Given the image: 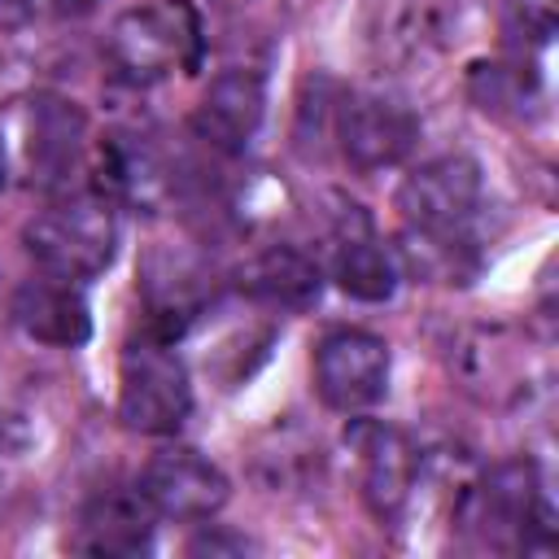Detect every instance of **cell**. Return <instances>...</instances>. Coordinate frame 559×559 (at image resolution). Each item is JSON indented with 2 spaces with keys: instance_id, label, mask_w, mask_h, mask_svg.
Wrapping results in <instances>:
<instances>
[{
  "instance_id": "cell-1",
  "label": "cell",
  "mask_w": 559,
  "mask_h": 559,
  "mask_svg": "<svg viewBox=\"0 0 559 559\" xmlns=\"http://www.w3.org/2000/svg\"><path fill=\"white\" fill-rule=\"evenodd\" d=\"M26 258L57 280L87 284L100 271H109L118 253V214L105 197H61L22 227Z\"/></svg>"
},
{
  "instance_id": "cell-2",
  "label": "cell",
  "mask_w": 559,
  "mask_h": 559,
  "mask_svg": "<svg viewBox=\"0 0 559 559\" xmlns=\"http://www.w3.org/2000/svg\"><path fill=\"white\" fill-rule=\"evenodd\" d=\"M192 411V380L175 341L140 332L118 362V419L140 437H175Z\"/></svg>"
},
{
  "instance_id": "cell-3",
  "label": "cell",
  "mask_w": 559,
  "mask_h": 559,
  "mask_svg": "<svg viewBox=\"0 0 559 559\" xmlns=\"http://www.w3.org/2000/svg\"><path fill=\"white\" fill-rule=\"evenodd\" d=\"M463 520L498 550H546L550 502L533 459H507L489 467L463 502Z\"/></svg>"
},
{
  "instance_id": "cell-4",
  "label": "cell",
  "mask_w": 559,
  "mask_h": 559,
  "mask_svg": "<svg viewBox=\"0 0 559 559\" xmlns=\"http://www.w3.org/2000/svg\"><path fill=\"white\" fill-rule=\"evenodd\" d=\"M192 52H197V17L183 0L127 9L114 17L105 39V57L114 74L135 87L162 83L183 61H192Z\"/></svg>"
},
{
  "instance_id": "cell-5",
  "label": "cell",
  "mask_w": 559,
  "mask_h": 559,
  "mask_svg": "<svg viewBox=\"0 0 559 559\" xmlns=\"http://www.w3.org/2000/svg\"><path fill=\"white\" fill-rule=\"evenodd\" d=\"M314 393L341 415L371 411L389 393L393 349L367 328H332L314 345Z\"/></svg>"
},
{
  "instance_id": "cell-6",
  "label": "cell",
  "mask_w": 559,
  "mask_h": 559,
  "mask_svg": "<svg viewBox=\"0 0 559 559\" xmlns=\"http://www.w3.org/2000/svg\"><path fill=\"white\" fill-rule=\"evenodd\" d=\"M336 148L341 157L362 170V175H376V170H393L402 166L411 153H415V140H419V118L406 100L397 96H384V92H349L341 105H336Z\"/></svg>"
},
{
  "instance_id": "cell-7",
  "label": "cell",
  "mask_w": 559,
  "mask_h": 559,
  "mask_svg": "<svg viewBox=\"0 0 559 559\" xmlns=\"http://www.w3.org/2000/svg\"><path fill=\"white\" fill-rule=\"evenodd\" d=\"M485 197L480 162L467 153H441L419 162L397 183V210L415 231H467Z\"/></svg>"
},
{
  "instance_id": "cell-8",
  "label": "cell",
  "mask_w": 559,
  "mask_h": 559,
  "mask_svg": "<svg viewBox=\"0 0 559 559\" xmlns=\"http://www.w3.org/2000/svg\"><path fill=\"white\" fill-rule=\"evenodd\" d=\"M140 493L153 502L157 515L166 520H183V524H205L214 520L227 498H231V480L223 476V467L214 459H205L192 445H166L157 450L144 472H140Z\"/></svg>"
},
{
  "instance_id": "cell-9",
  "label": "cell",
  "mask_w": 559,
  "mask_h": 559,
  "mask_svg": "<svg viewBox=\"0 0 559 559\" xmlns=\"http://www.w3.org/2000/svg\"><path fill=\"white\" fill-rule=\"evenodd\" d=\"M354 459H358V493L376 520H397L402 507L411 502L415 476H419V454L411 437L393 424L380 419H354L345 432Z\"/></svg>"
},
{
  "instance_id": "cell-10",
  "label": "cell",
  "mask_w": 559,
  "mask_h": 559,
  "mask_svg": "<svg viewBox=\"0 0 559 559\" xmlns=\"http://www.w3.org/2000/svg\"><path fill=\"white\" fill-rule=\"evenodd\" d=\"M262 114H266L262 74L245 66H227L205 83L192 109V131L218 153H245L262 127Z\"/></svg>"
},
{
  "instance_id": "cell-11",
  "label": "cell",
  "mask_w": 559,
  "mask_h": 559,
  "mask_svg": "<svg viewBox=\"0 0 559 559\" xmlns=\"http://www.w3.org/2000/svg\"><path fill=\"white\" fill-rule=\"evenodd\" d=\"M87 153V114L57 96V92H39L26 105V166L31 179H39V188L57 192L70 183V175L83 166Z\"/></svg>"
},
{
  "instance_id": "cell-12",
  "label": "cell",
  "mask_w": 559,
  "mask_h": 559,
  "mask_svg": "<svg viewBox=\"0 0 559 559\" xmlns=\"http://www.w3.org/2000/svg\"><path fill=\"white\" fill-rule=\"evenodd\" d=\"M153 533H157V511L140 493V485L135 489H100L83 502L70 546L83 555L131 559L153 546Z\"/></svg>"
},
{
  "instance_id": "cell-13",
  "label": "cell",
  "mask_w": 559,
  "mask_h": 559,
  "mask_svg": "<svg viewBox=\"0 0 559 559\" xmlns=\"http://www.w3.org/2000/svg\"><path fill=\"white\" fill-rule=\"evenodd\" d=\"M9 314L31 341L52 345V349H79L92 336V310H87L83 288L70 280L44 275V271L39 280H22L13 288Z\"/></svg>"
},
{
  "instance_id": "cell-14",
  "label": "cell",
  "mask_w": 559,
  "mask_h": 559,
  "mask_svg": "<svg viewBox=\"0 0 559 559\" xmlns=\"http://www.w3.org/2000/svg\"><path fill=\"white\" fill-rule=\"evenodd\" d=\"M166 192V166L153 153V144L144 135H109L96 148V197H105L109 205H135V210H153Z\"/></svg>"
},
{
  "instance_id": "cell-15",
  "label": "cell",
  "mask_w": 559,
  "mask_h": 559,
  "mask_svg": "<svg viewBox=\"0 0 559 559\" xmlns=\"http://www.w3.org/2000/svg\"><path fill=\"white\" fill-rule=\"evenodd\" d=\"M240 288L275 310H306L323 293V271L310 253L293 245H271L240 266Z\"/></svg>"
},
{
  "instance_id": "cell-16",
  "label": "cell",
  "mask_w": 559,
  "mask_h": 559,
  "mask_svg": "<svg viewBox=\"0 0 559 559\" xmlns=\"http://www.w3.org/2000/svg\"><path fill=\"white\" fill-rule=\"evenodd\" d=\"M332 284L354 297V301H367V306H380L397 293L402 284V266H397V253L389 245H380L367 227L362 231H349L341 236L336 253H332V266H328Z\"/></svg>"
},
{
  "instance_id": "cell-17",
  "label": "cell",
  "mask_w": 559,
  "mask_h": 559,
  "mask_svg": "<svg viewBox=\"0 0 559 559\" xmlns=\"http://www.w3.org/2000/svg\"><path fill=\"white\" fill-rule=\"evenodd\" d=\"M511 31L546 44L555 35V0H511Z\"/></svg>"
},
{
  "instance_id": "cell-18",
  "label": "cell",
  "mask_w": 559,
  "mask_h": 559,
  "mask_svg": "<svg viewBox=\"0 0 559 559\" xmlns=\"http://www.w3.org/2000/svg\"><path fill=\"white\" fill-rule=\"evenodd\" d=\"M188 550H192V555H223V550H236V555H240V550H249V542H245V537H227V533H214V528H210V533H201Z\"/></svg>"
},
{
  "instance_id": "cell-19",
  "label": "cell",
  "mask_w": 559,
  "mask_h": 559,
  "mask_svg": "<svg viewBox=\"0 0 559 559\" xmlns=\"http://www.w3.org/2000/svg\"><path fill=\"white\" fill-rule=\"evenodd\" d=\"M35 13V0H0V31H22Z\"/></svg>"
},
{
  "instance_id": "cell-20",
  "label": "cell",
  "mask_w": 559,
  "mask_h": 559,
  "mask_svg": "<svg viewBox=\"0 0 559 559\" xmlns=\"http://www.w3.org/2000/svg\"><path fill=\"white\" fill-rule=\"evenodd\" d=\"M48 4H52L57 17H87V13L100 9V0H48Z\"/></svg>"
},
{
  "instance_id": "cell-21",
  "label": "cell",
  "mask_w": 559,
  "mask_h": 559,
  "mask_svg": "<svg viewBox=\"0 0 559 559\" xmlns=\"http://www.w3.org/2000/svg\"><path fill=\"white\" fill-rule=\"evenodd\" d=\"M9 183V157H4V135H0V188Z\"/></svg>"
}]
</instances>
